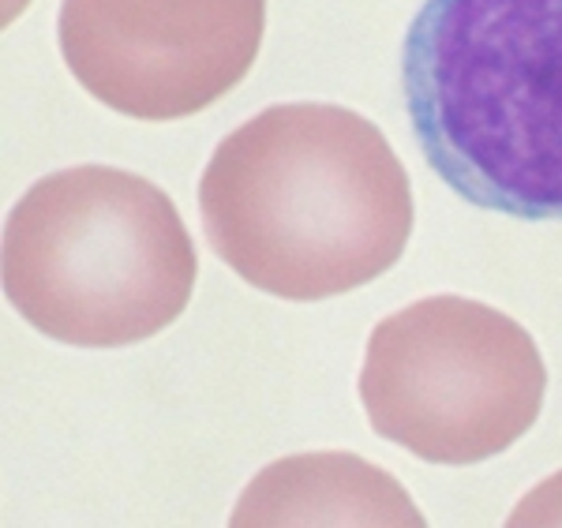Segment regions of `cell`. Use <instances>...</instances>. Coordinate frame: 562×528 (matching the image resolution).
<instances>
[{"mask_svg":"<svg viewBox=\"0 0 562 528\" xmlns=\"http://www.w3.org/2000/svg\"><path fill=\"white\" fill-rule=\"evenodd\" d=\"M206 244L251 289L293 304L383 278L409 248L413 188L368 116L285 102L233 127L199 180Z\"/></svg>","mask_w":562,"mask_h":528,"instance_id":"6da1fadb","label":"cell"},{"mask_svg":"<svg viewBox=\"0 0 562 528\" xmlns=\"http://www.w3.org/2000/svg\"><path fill=\"white\" fill-rule=\"evenodd\" d=\"M402 83L447 188L480 211L562 222V0H424Z\"/></svg>","mask_w":562,"mask_h":528,"instance_id":"7a4b0ae2","label":"cell"},{"mask_svg":"<svg viewBox=\"0 0 562 528\" xmlns=\"http://www.w3.org/2000/svg\"><path fill=\"white\" fill-rule=\"evenodd\" d=\"M199 255L158 184L116 166L34 180L0 236L4 300L45 338L124 349L184 315Z\"/></svg>","mask_w":562,"mask_h":528,"instance_id":"3957f363","label":"cell"},{"mask_svg":"<svg viewBox=\"0 0 562 528\" xmlns=\"http://www.w3.org/2000/svg\"><path fill=\"white\" fill-rule=\"evenodd\" d=\"M357 390L379 439L431 465H476L540 420L548 368L518 318L428 296L371 330Z\"/></svg>","mask_w":562,"mask_h":528,"instance_id":"277c9868","label":"cell"},{"mask_svg":"<svg viewBox=\"0 0 562 528\" xmlns=\"http://www.w3.org/2000/svg\"><path fill=\"white\" fill-rule=\"evenodd\" d=\"M267 0H60L57 42L76 83L132 121H180L251 71Z\"/></svg>","mask_w":562,"mask_h":528,"instance_id":"5b68a950","label":"cell"},{"mask_svg":"<svg viewBox=\"0 0 562 528\" xmlns=\"http://www.w3.org/2000/svg\"><path fill=\"white\" fill-rule=\"evenodd\" d=\"M233 525H424L413 495L357 453H293L256 472Z\"/></svg>","mask_w":562,"mask_h":528,"instance_id":"8992f818","label":"cell"},{"mask_svg":"<svg viewBox=\"0 0 562 528\" xmlns=\"http://www.w3.org/2000/svg\"><path fill=\"white\" fill-rule=\"evenodd\" d=\"M506 525H562V472L537 484L514 506Z\"/></svg>","mask_w":562,"mask_h":528,"instance_id":"52a82bcc","label":"cell"}]
</instances>
